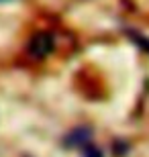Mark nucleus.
Wrapping results in <instances>:
<instances>
[{
  "label": "nucleus",
  "instance_id": "obj_1",
  "mask_svg": "<svg viewBox=\"0 0 149 157\" xmlns=\"http://www.w3.org/2000/svg\"><path fill=\"white\" fill-rule=\"evenodd\" d=\"M29 49H31V53H33V55H37V57H43V55H47V53L53 49V39H51V35L41 33V35L33 37Z\"/></svg>",
  "mask_w": 149,
  "mask_h": 157
}]
</instances>
